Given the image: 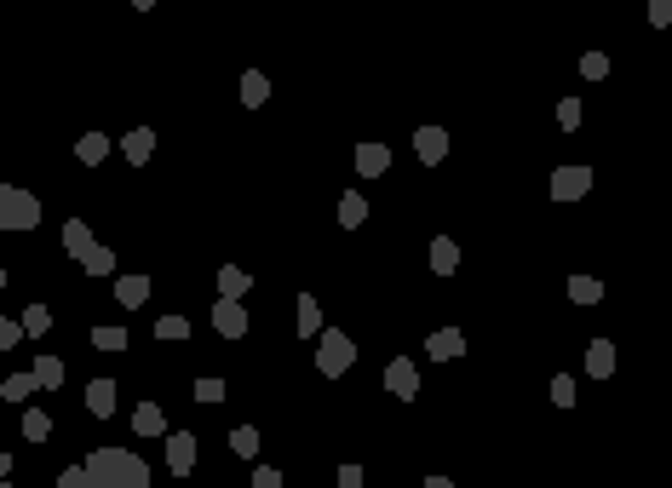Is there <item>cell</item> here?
Returning a JSON list of instances; mask_svg holds the SVG:
<instances>
[{
  "instance_id": "obj_1",
  "label": "cell",
  "mask_w": 672,
  "mask_h": 488,
  "mask_svg": "<svg viewBox=\"0 0 672 488\" xmlns=\"http://www.w3.org/2000/svg\"><path fill=\"white\" fill-rule=\"evenodd\" d=\"M87 488H150V465L133 448H92L87 454Z\"/></svg>"
},
{
  "instance_id": "obj_2",
  "label": "cell",
  "mask_w": 672,
  "mask_h": 488,
  "mask_svg": "<svg viewBox=\"0 0 672 488\" xmlns=\"http://www.w3.org/2000/svg\"><path fill=\"white\" fill-rule=\"evenodd\" d=\"M41 225V196L23 184H0V230H35Z\"/></svg>"
},
{
  "instance_id": "obj_3",
  "label": "cell",
  "mask_w": 672,
  "mask_h": 488,
  "mask_svg": "<svg viewBox=\"0 0 672 488\" xmlns=\"http://www.w3.org/2000/svg\"><path fill=\"white\" fill-rule=\"evenodd\" d=\"M351 362H356L351 334H339V327H322V334H317V368H322V380H339Z\"/></svg>"
},
{
  "instance_id": "obj_4",
  "label": "cell",
  "mask_w": 672,
  "mask_h": 488,
  "mask_svg": "<svg viewBox=\"0 0 672 488\" xmlns=\"http://www.w3.org/2000/svg\"><path fill=\"white\" fill-rule=\"evenodd\" d=\"M586 190H592V167L569 161V167H557V172H552V201H581Z\"/></svg>"
},
{
  "instance_id": "obj_5",
  "label": "cell",
  "mask_w": 672,
  "mask_h": 488,
  "mask_svg": "<svg viewBox=\"0 0 672 488\" xmlns=\"http://www.w3.org/2000/svg\"><path fill=\"white\" fill-rule=\"evenodd\" d=\"M385 391H391V397H402V402H414V397H419V368H414L409 356L385 362Z\"/></svg>"
},
{
  "instance_id": "obj_6",
  "label": "cell",
  "mask_w": 672,
  "mask_h": 488,
  "mask_svg": "<svg viewBox=\"0 0 672 488\" xmlns=\"http://www.w3.org/2000/svg\"><path fill=\"white\" fill-rule=\"evenodd\" d=\"M213 327L225 339H242L247 334V305H242V299H218V305H213Z\"/></svg>"
},
{
  "instance_id": "obj_7",
  "label": "cell",
  "mask_w": 672,
  "mask_h": 488,
  "mask_svg": "<svg viewBox=\"0 0 672 488\" xmlns=\"http://www.w3.org/2000/svg\"><path fill=\"white\" fill-rule=\"evenodd\" d=\"M167 465H173V477H190L196 471V437L190 431H167Z\"/></svg>"
},
{
  "instance_id": "obj_8",
  "label": "cell",
  "mask_w": 672,
  "mask_h": 488,
  "mask_svg": "<svg viewBox=\"0 0 672 488\" xmlns=\"http://www.w3.org/2000/svg\"><path fill=\"white\" fill-rule=\"evenodd\" d=\"M414 155H419L426 167H437V161L448 155V127H419V133H414Z\"/></svg>"
},
{
  "instance_id": "obj_9",
  "label": "cell",
  "mask_w": 672,
  "mask_h": 488,
  "mask_svg": "<svg viewBox=\"0 0 672 488\" xmlns=\"http://www.w3.org/2000/svg\"><path fill=\"white\" fill-rule=\"evenodd\" d=\"M426 356H437V362L465 356V334H460V327H437V334L426 339Z\"/></svg>"
},
{
  "instance_id": "obj_10",
  "label": "cell",
  "mask_w": 672,
  "mask_h": 488,
  "mask_svg": "<svg viewBox=\"0 0 672 488\" xmlns=\"http://www.w3.org/2000/svg\"><path fill=\"white\" fill-rule=\"evenodd\" d=\"M121 155H127L133 167H144L150 155H155V133L150 127H127V133H121Z\"/></svg>"
},
{
  "instance_id": "obj_11",
  "label": "cell",
  "mask_w": 672,
  "mask_h": 488,
  "mask_svg": "<svg viewBox=\"0 0 672 488\" xmlns=\"http://www.w3.org/2000/svg\"><path fill=\"white\" fill-rule=\"evenodd\" d=\"M87 414H92V419H109V414H115V380H87Z\"/></svg>"
},
{
  "instance_id": "obj_12",
  "label": "cell",
  "mask_w": 672,
  "mask_h": 488,
  "mask_svg": "<svg viewBox=\"0 0 672 488\" xmlns=\"http://www.w3.org/2000/svg\"><path fill=\"white\" fill-rule=\"evenodd\" d=\"M356 172H363V179H385V172H391V150L385 144H356Z\"/></svg>"
},
{
  "instance_id": "obj_13",
  "label": "cell",
  "mask_w": 672,
  "mask_h": 488,
  "mask_svg": "<svg viewBox=\"0 0 672 488\" xmlns=\"http://www.w3.org/2000/svg\"><path fill=\"white\" fill-rule=\"evenodd\" d=\"M586 373H592V380H609V373H615V345H609V339L586 345Z\"/></svg>"
},
{
  "instance_id": "obj_14",
  "label": "cell",
  "mask_w": 672,
  "mask_h": 488,
  "mask_svg": "<svg viewBox=\"0 0 672 488\" xmlns=\"http://www.w3.org/2000/svg\"><path fill=\"white\" fill-rule=\"evenodd\" d=\"M133 431H138V437H161V431H167L161 402H138V408H133Z\"/></svg>"
},
{
  "instance_id": "obj_15",
  "label": "cell",
  "mask_w": 672,
  "mask_h": 488,
  "mask_svg": "<svg viewBox=\"0 0 672 488\" xmlns=\"http://www.w3.org/2000/svg\"><path fill=\"white\" fill-rule=\"evenodd\" d=\"M104 155H109V133H81L75 138V161L81 167H98Z\"/></svg>"
},
{
  "instance_id": "obj_16",
  "label": "cell",
  "mask_w": 672,
  "mask_h": 488,
  "mask_svg": "<svg viewBox=\"0 0 672 488\" xmlns=\"http://www.w3.org/2000/svg\"><path fill=\"white\" fill-rule=\"evenodd\" d=\"M144 299H150V276H115V305L138 310Z\"/></svg>"
},
{
  "instance_id": "obj_17",
  "label": "cell",
  "mask_w": 672,
  "mask_h": 488,
  "mask_svg": "<svg viewBox=\"0 0 672 488\" xmlns=\"http://www.w3.org/2000/svg\"><path fill=\"white\" fill-rule=\"evenodd\" d=\"M431 271H437V276H455V271H460V242L437 235V242H431Z\"/></svg>"
},
{
  "instance_id": "obj_18",
  "label": "cell",
  "mask_w": 672,
  "mask_h": 488,
  "mask_svg": "<svg viewBox=\"0 0 672 488\" xmlns=\"http://www.w3.org/2000/svg\"><path fill=\"white\" fill-rule=\"evenodd\" d=\"M247 288H253V276L242 264H218V299H242Z\"/></svg>"
},
{
  "instance_id": "obj_19",
  "label": "cell",
  "mask_w": 672,
  "mask_h": 488,
  "mask_svg": "<svg viewBox=\"0 0 672 488\" xmlns=\"http://www.w3.org/2000/svg\"><path fill=\"white\" fill-rule=\"evenodd\" d=\"M29 373H35V391H58L64 385V356H35Z\"/></svg>"
},
{
  "instance_id": "obj_20",
  "label": "cell",
  "mask_w": 672,
  "mask_h": 488,
  "mask_svg": "<svg viewBox=\"0 0 672 488\" xmlns=\"http://www.w3.org/2000/svg\"><path fill=\"white\" fill-rule=\"evenodd\" d=\"M264 98H271V75H264V69H247V75H242V104H247V109H264Z\"/></svg>"
},
{
  "instance_id": "obj_21",
  "label": "cell",
  "mask_w": 672,
  "mask_h": 488,
  "mask_svg": "<svg viewBox=\"0 0 672 488\" xmlns=\"http://www.w3.org/2000/svg\"><path fill=\"white\" fill-rule=\"evenodd\" d=\"M81 271L87 276H115V253H109L104 242H92V247H81Z\"/></svg>"
},
{
  "instance_id": "obj_22",
  "label": "cell",
  "mask_w": 672,
  "mask_h": 488,
  "mask_svg": "<svg viewBox=\"0 0 672 488\" xmlns=\"http://www.w3.org/2000/svg\"><path fill=\"white\" fill-rule=\"evenodd\" d=\"M293 327H299V339H317L322 334V305L310 293H299V317H293Z\"/></svg>"
},
{
  "instance_id": "obj_23",
  "label": "cell",
  "mask_w": 672,
  "mask_h": 488,
  "mask_svg": "<svg viewBox=\"0 0 672 488\" xmlns=\"http://www.w3.org/2000/svg\"><path fill=\"white\" fill-rule=\"evenodd\" d=\"M339 225H345V230H363V225H368V201L356 196V190L339 196Z\"/></svg>"
},
{
  "instance_id": "obj_24",
  "label": "cell",
  "mask_w": 672,
  "mask_h": 488,
  "mask_svg": "<svg viewBox=\"0 0 672 488\" xmlns=\"http://www.w3.org/2000/svg\"><path fill=\"white\" fill-rule=\"evenodd\" d=\"M81 247H92V225L87 218H64V253L81 259Z\"/></svg>"
},
{
  "instance_id": "obj_25",
  "label": "cell",
  "mask_w": 672,
  "mask_h": 488,
  "mask_svg": "<svg viewBox=\"0 0 672 488\" xmlns=\"http://www.w3.org/2000/svg\"><path fill=\"white\" fill-rule=\"evenodd\" d=\"M18 327H23V339H41V334H52V310H46V305H29L23 317H18Z\"/></svg>"
},
{
  "instance_id": "obj_26",
  "label": "cell",
  "mask_w": 672,
  "mask_h": 488,
  "mask_svg": "<svg viewBox=\"0 0 672 488\" xmlns=\"http://www.w3.org/2000/svg\"><path fill=\"white\" fill-rule=\"evenodd\" d=\"M23 437L29 443H46V437H52V414H46V408H23Z\"/></svg>"
},
{
  "instance_id": "obj_27",
  "label": "cell",
  "mask_w": 672,
  "mask_h": 488,
  "mask_svg": "<svg viewBox=\"0 0 672 488\" xmlns=\"http://www.w3.org/2000/svg\"><path fill=\"white\" fill-rule=\"evenodd\" d=\"M569 299H575V305H598V299H603V281H598V276H569Z\"/></svg>"
},
{
  "instance_id": "obj_28",
  "label": "cell",
  "mask_w": 672,
  "mask_h": 488,
  "mask_svg": "<svg viewBox=\"0 0 672 488\" xmlns=\"http://www.w3.org/2000/svg\"><path fill=\"white\" fill-rule=\"evenodd\" d=\"M155 339L184 345V339H190V317H179V310H173V317H161V322H155Z\"/></svg>"
},
{
  "instance_id": "obj_29",
  "label": "cell",
  "mask_w": 672,
  "mask_h": 488,
  "mask_svg": "<svg viewBox=\"0 0 672 488\" xmlns=\"http://www.w3.org/2000/svg\"><path fill=\"white\" fill-rule=\"evenodd\" d=\"M230 448H236L242 460H259V431L253 425H236V431H230Z\"/></svg>"
},
{
  "instance_id": "obj_30",
  "label": "cell",
  "mask_w": 672,
  "mask_h": 488,
  "mask_svg": "<svg viewBox=\"0 0 672 488\" xmlns=\"http://www.w3.org/2000/svg\"><path fill=\"white\" fill-rule=\"evenodd\" d=\"M92 345H98V351H127V327H92Z\"/></svg>"
},
{
  "instance_id": "obj_31",
  "label": "cell",
  "mask_w": 672,
  "mask_h": 488,
  "mask_svg": "<svg viewBox=\"0 0 672 488\" xmlns=\"http://www.w3.org/2000/svg\"><path fill=\"white\" fill-rule=\"evenodd\" d=\"M29 391H35V373H12V380L0 385V397H6V402H29Z\"/></svg>"
},
{
  "instance_id": "obj_32",
  "label": "cell",
  "mask_w": 672,
  "mask_h": 488,
  "mask_svg": "<svg viewBox=\"0 0 672 488\" xmlns=\"http://www.w3.org/2000/svg\"><path fill=\"white\" fill-rule=\"evenodd\" d=\"M557 127H564V133H581V98H564V104H557Z\"/></svg>"
},
{
  "instance_id": "obj_33",
  "label": "cell",
  "mask_w": 672,
  "mask_h": 488,
  "mask_svg": "<svg viewBox=\"0 0 672 488\" xmlns=\"http://www.w3.org/2000/svg\"><path fill=\"white\" fill-rule=\"evenodd\" d=\"M581 75H586V81H609V58L603 52H586L581 58Z\"/></svg>"
},
{
  "instance_id": "obj_34",
  "label": "cell",
  "mask_w": 672,
  "mask_h": 488,
  "mask_svg": "<svg viewBox=\"0 0 672 488\" xmlns=\"http://www.w3.org/2000/svg\"><path fill=\"white\" fill-rule=\"evenodd\" d=\"M196 402L218 408V402H225V380H196Z\"/></svg>"
},
{
  "instance_id": "obj_35",
  "label": "cell",
  "mask_w": 672,
  "mask_h": 488,
  "mask_svg": "<svg viewBox=\"0 0 672 488\" xmlns=\"http://www.w3.org/2000/svg\"><path fill=\"white\" fill-rule=\"evenodd\" d=\"M18 339H23L18 317H0V351H18Z\"/></svg>"
},
{
  "instance_id": "obj_36",
  "label": "cell",
  "mask_w": 672,
  "mask_h": 488,
  "mask_svg": "<svg viewBox=\"0 0 672 488\" xmlns=\"http://www.w3.org/2000/svg\"><path fill=\"white\" fill-rule=\"evenodd\" d=\"M552 402L557 408H575V380H569V373H557V380H552Z\"/></svg>"
},
{
  "instance_id": "obj_37",
  "label": "cell",
  "mask_w": 672,
  "mask_h": 488,
  "mask_svg": "<svg viewBox=\"0 0 672 488\" xmlns=\"http://www.w3.org/2000/svg\"><path fill=\"white\" fill-rule=\"evenodd\" d=\"M672 23V0H649V29H667Z\"/></svg>"
},
{
  "instance_id": "obj_38",
  "label": "cell",
  "mask_w": 672,
  "mask_h": 488,
  "mask_svg": "<svg viewBox=\"0 0 672 488\" xmlns=\"http://www.w3.org/2000/svg\"><path fill=\"white\" fill-rule=\"evenodd\" d=\"M58 488H87V465H64L58 471Z\"/></svg>"
},
{
  "instance_id": "obj_39",
  "label": "cell",
  "mask_w": 672,
  "mask_h": 488,
  "mask_svg": "<svg viewBox=\"0 0 672 488\" xmlns=\"http://www.w3.org/2000/svg\"><path fill=\"white\" fill-rule=\"evenodd\" d=\"M253 488H282V471H276V465H259V471H253Z\"/></svg>"
},
{
  "instance_id": "obj_40",
  "label": "cell",
  "mask_w": 672,
  "mask_h": 488,
  "mask_svg": "<svg viewBox=\"0 0 672 488\" xmlns=\"http://www.w3.org/2000/svg\"><path fill=\"white\" fill-rule=\"evenodd\" d=\"M339 488H363V465H339Z\"/></svg>"
},
{
  "instance_id": "obj_41",
  "label": "cell",
  "mask_w": 672,
  "mask_h": 488,
  "mask_svg": "<svg viewBox=\"0 0 672 488\" xmlns=\"http://www.w3.org/2000/svg\"><path fill=\"white\" fill-rule=\"evenodd\" d=\"M6 477H12V454L0 448V483H6Z\"/></svg>"
},
{
  "instance_id": "obj_42",
  "label": "cell",
  "mask_w": 672,
  "mask_h": 488,
  "mask_svg": "<svg viewBox=\"0 0 672 488\" xmlns=\"http://www.w3.org/2000/svg\"><path fill=\"white\" fill-rule=\"evenodd\" d=\"M133 6H138V12H150V6H155V0H133Z\"/></svg>"
},
{
  "instance_id": "obj_43",
  "label": "cell",
  "mask_w": 672,
  "mask_h": 488,
  "mask_svg": "<svg viewBox=\"0 0 672 488\" xmlns=\"http://www.w3.org/2000/svg\"><path fill=\"white\" fill-rule=\"evenodd\" d=\"M0 293H6V264H0Z\"/></svg>"
}]
</instances>
